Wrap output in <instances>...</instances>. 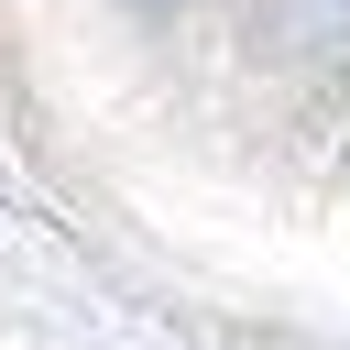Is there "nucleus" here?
Returning <instances> with one entry per match:
<instances>
[{
  "instance_id": "nucleus-1",
  "label": "nucleus",
  "mask_w": 350,
  "mask_h": 350,
  "mask_svg": "<svg viewBox=\"0 0 350 350\" xmlns=\"http://www.w3.org/2000/svg\"><path fill=\"white\" fill-rule=\"evenodd\" d=\"M295 33H350V0H295Z\"/></svg>"
},
{
  "instance_id": "nucleus-2",
  "label": "nucleus",
  "mask_w": 350,
  "mask_h": 350,
  "mask_svg": "<svg viewBox=\"0 0 350 350\" xmlns=\"http://www.w3.org/2000/svg\"><path fill=\"white\" fill-rule=\"evenodd\" d=\"M153 11H164V0H153Z\"/></svg>"
}]
</instances>
